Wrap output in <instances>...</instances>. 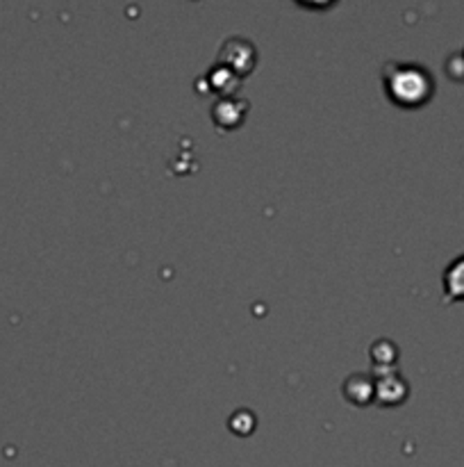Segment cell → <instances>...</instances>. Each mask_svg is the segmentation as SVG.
Segmentation results:
<instances>
[{"mask_svg": "<svg viewBox=\"0 0 464 467\" xmlns=\"http://www.w3.org/2000/svg\"><path fill=\"white\" fill-rule=\"evenodd\" d=\"M249 101L240 96H223L212 105V119L221 131H235L237 125L246 119Z\"/></svg>", "mask_w": 464, "mask_h": 467, "instance_id": "3957f363", "label": "cell"}, {"mask_svg": "<svg viewBox=\"0 0 464 467\" xmlns=\"http://www.w3.org/2000/svg\"><path fill=\"white\" fill-rule=\"evenodd\" d=\"M344 395L350 404L367 406L376 397V380L368 374H350L344 380Z\"/></svg>", "mask_w": 464, "mask_h": 467, "instance_id": "5b68a950", "label": "cell"}, {"mask_svg": "<svg viewBox=\"0 0 464 467\" xmlns=\"http://www.w3.org/2000/svg\"><path fill=\"white\" fill-rule=\"evenodd\" d=\"M407 397L405 380L392 370H378V379H376V397L374 401L383 406H396Z\"/></svg>", "mask_w": 464, "mask_h": 467, "instance_id": "277c9868", "label": "cell"}, {"mask_svg": "<svg viewBox=\"0 0 464 467\" xmlns=\"http://www.w3.org/2000/svg\"><path fill=\"white\" fill-rule=\"evenodd\" d=\"M446 299H464V253L455 258L444 271Z\"/></svg>", "mask_w": 464, "mask_h": 467, "instance_id": "8992f818", "label": "cell"}, {"mask_svg": "<svg viewBox=\"0 0 464 467\" xmlns=\"http://www.w3.org/2000/svg\"><path fill=\"white\" fill-rule=\"evenodd\" d=\"M396 347L387 340H378V343L371 347V358L376 362V370H392V365L396 362Z\"/></svg>", "mask_w": 464, "mask_h": 467, "instance_id": "52a82bcc", "label": "cell"}, {"mask_svg": "<svg viewBox=\"0 0 464 467\" xmlns=\"http://www.w3.org/2000/svg\"><path fill=\"white\" fill-rule=\"evenodd\" d=\"M258 55H255V46L244 37H230L225 39V44L221 46L219 64L228 67L230 71L237 73L240 78L249 76L255 69Z\"/></svg>", "mask_w": 464, "mask_h": 467, "instance_id": "7a4b0ae2", "label": "cell"}, {"mask_svg": "<svg viewBox=\"0 0 464 467\" xmlns=\"http://www.w3.org/2000/svg\"><path fill=\"white\" fill-rule=\"evenodd\" d=\"M383 87L389 101L398 107H422L435 94V78L422 64L387 62L383 67Z\"/></svg>", "mask_w": 464, "mask_h": 467, "instance_id": "6da1fadb", "label": "cell"}]
</instances>
